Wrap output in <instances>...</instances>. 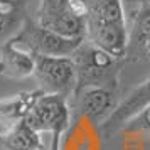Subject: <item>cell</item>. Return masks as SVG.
Here are the masks:
<instances>
[{
	"label": "cell",
	"mask_w": 150,
	"mask_h": 150,
	"mask_svg": "<svg viewBox=\"0 0 150 150\" xmlns=\"http://www.w3.org/2000/svg\"><path fill=\"white\" fill-rule=\"evenodd\" d=\"M84 8V41L125 61L127 19L122 0H79Z\"/></svg>",
	"instance_id": "obj_1"
},
{
	"label": "cell",
	"mask_w": 150,
	"mask_h": 150,
	"mask_svg": "<svg viewBox=\"0 0 150 150\" xmlns=\"http://www.w3.org/2000/svg\"><path fill=\"white\" fill-rule=\"evenodd\" d=\"M71 59L76 69L74 91L81 88H105L116 93L122 66L125 62L123 59L113 57L88 41L81 42V46L71 54Z\"/></svg>",
	"instance_id": "obj_2"
},
{
	"label": "cell",
	"mask_w": 150,
	"mask_h": 150,
	"mask_svg": "<svg viewBox=\"0 0 150 150\" xmlns=\"http://www.w3.org/2000/svg\"><path fill=\"white\" fill-rule=\"evenodd\" d=\"M34 21L61 37L84 39V8L79 0H39Z\"/></svg>",
	"instance_id": "obj_3"
},
{
	"label": "cell",
	"mask_w": 150,
	"mask_h": 150,
	"mask_svg": "<svg viewBox=\"0 0 150 150\" xmlns=\"http://www.w3.org/2000/svg\"><path fill=\"white\" fill-rule=\"evenodd\" d=\"M39 91L44 95L71 98L76 88V69L71 56H34V73Z\"/></svg>",
	"instance_id": "obj_4"
},
{
	"label": "cell",
	"mask_w": 150,
	"mask_h": 150,
	"mask_svg": "<svg viewBox=\"0 0 150 150\" xmlns=\"http://www.w3.org/2000/svg\"><path fill=\"white\" fill-rule=\"evenodd\" d=\"M84 39H68L54 34L52 30L39 25L34 19L27 17L21 30L12 37L17 47L32 56H71L81 46Z\"/></svg>",
	"instance_id": "obj_5"
},
{
	"label": "cell",
	"mask_w": 150,
	"mask_h": 150,
	"mask_svg": "<svg viewBox=\"0 0 150 150\" xmlns=\"http://www.w3.org/2000/svg\"><path fill=\"white\" fill-rule=\"evenodd\" d=\"M69 111L74 116L86 118L91 123H103L116 108V93L105 88L76 89L68 100Z\"/></svg>",
	"instance_id": "obj_6"
},
{
	"label": "cell",
	"mask_w": 150,
	"mask_h": 150,
	"mask_svg": "<svg viewBox=\"0 0 150 150\" xmlns=\"http://www.w3.org/2000/svg\"><path fill=\"white\" fill-rule=\"evenodd\" d=\"M150 103V76L143 83L128 93V96L122 103L116 105V108L111 111V115L101 123V133L105 138H110L116 132H122L123 125L128 122L133 115H137L143 106Z\"/></svg>",
	"instance_id": "obj_7"
},
{
	"label": "cell",
	"mask_w": 150,
	"mask_h": 150,
	"mask_svg": "<svg viewBox=\"0 0 150 150\" xmlns=\"http://www.w3.org/2000/svg\"><path fill=\"white\" fill-rule=\"evenodd\" d=\"M145 59H150V2L138 4L132 14L125 49V61L138 62Z\"/></svg>",
	"instance_id": "obj_8"
},
{
	"label": "cell",
	"mask_w": 150,
	"mask_h": 150,
	"mask_svg": "<svg viewBox=\"0 0 150 150\" xmlns=\"http://www.w3.org/2000/svg\"><path fill=\"white\" fill-rule=\"evenodd\" d=\"M34 73V56L17 47L12 39L0 46V76L8 79H25Z\"/></svg>",
	"instance_id": "obj_9"
},
{
	"label": "cell",
	"mask_w": 150,
	"mask_h": 150,
	"mask_svg": "<svg viewBox=\"0 0 150 150\" xmlns=\"http://www.w3.org/2000/svg\"><path fill=\"white\" fill-rule=\"evenodd\" d=\"M42 137L27 123L21 122L0 128V150H42Z\"/></svg>",
	"instance_id": "obj_10"
},
{
	"label": "cell",
	"mask_w": 150,
	"mask_h": 150,
	"mask_svg": "<svg viewBox=\"0 0 150 150\" xmlns=\"http://www.w3.org/2000/svg\"><path fill=\"white\" fill-rule=\"evenodd\" d=\"M27 17L24 0H5L0 5V46L21 30Z\"/></svg>",
	"instance_id": "obj_11"
},
{
	"label": "cell",
	"mask_w": 150,
	"mask_h": 150,
	"mask_svg": "<svg viewBox=\"0 0 150 150\" xmlns=\"http://www.w3.org/2000/svg\"><path fill=\"white\" fill-rule=\"evenodd\" d=\"M37 95H39V89H34V91L19 93L7 100H0V128H7L10 125L24 120Z\"/></svg>",
	"instance_id": "obj_12"
},
{
	"label": "cell",
	"mask_w": 150,
	"mask_h": 150,
	"mask_svg": "<svg viewBox=\"0 0 150 150\" xmlns=\"http://www.w3.org/2000/svg\"><path fill=\"white\" fill-rule=\"evenodd\" d=\"M125 132H135V133H150V103L143 106L137 115H133L128 122L123 125Z\"/></svg>",
	"instance_id": "obj_13"
},
{
	"label": "cell",
	"mask_w": 150,
	"mask_h": 150,
	"mask_svg": "<svg viewBox=\"0 0 150 150\" xmlns=\"http://www.w3.org/2000/svg\"><path fill=\"white\" fill-rule=\"evenodd\" d=\"M69 122H71V120H62V122H59L56 127H52V130L49 132V133H51V142H49L47 150H61L62 135H64V132L68 130Z\"/></svg>",
	"instance_id": "obj_14"
},
{
	"label": "cell",
	"mask_w": 150,
	"mask_h": 150,
	"mask_svg": "<svg viewBox=\"0 0 150 150\" xmlns=\"http://www.w3.org/2000/svg\"><path fill=\"white\" fill-rule=\"evenodd\" d=\"M142 2H150V0H138V4H142Z\"/></svg>",
	"instance_id": "obj_15"
},
{
	"label": "cell",
	"mask_w": 150,
	"mask_h": 150,
	"mask_svg": "<svg viewBox=\"0 0 150 150\" xmlns=\"http://www.w3.org/2000/svg\"><path fill=\"white\" fill-rule=\"evenodd\" d=\"M4 2H5V0H0V5H2V4H4Z\"/></svg>",
	"instance_id": "obj_16"
}]
</instances>
